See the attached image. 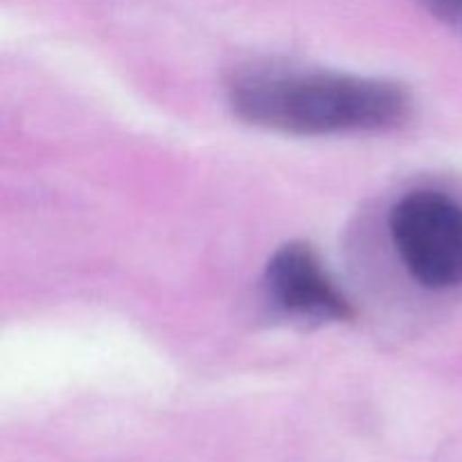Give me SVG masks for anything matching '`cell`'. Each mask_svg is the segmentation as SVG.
Segmentation results:
<instances>
[{
  "mask_svg": "<svg viewBox=\"0 0 462 462\" xmlns=\"http://www.w3.org/2000/svg\"><path fill=\"white\" fill-rule=\"evenodd\" d=\"M226 90L239 120L282 134H370L411 116L404 86L377 77L251 66L235 72Z\"/></svg>",
  "mask_w": 462,
  "mask_h": 462,
  "instance_id": "1",
  "label": "cell"
},
{
  "mask_svg": "<svg viewBox=\"0 0 462 462\" xmlns=\"http://www.w3.org/2000/svg\"><path fill=\"white\" fill-rule=\"evenodd\" d=\"M393 244L411 278L431 291L462 284V203L440 189H413L388 217Z\"/></svg>",
  "mask_w": 462,
  "mask_h": 462,
  "instance_id": "2",
  "label": "cell"
},
{
  "mask_svg": "<svg viewBox=\"0 0 462 462\" xmlns=\"http://www.w3.org/2000/svg\"><path fill=\"white\" fill-rule=\"evenodd\" d=\"M266 291L284 314L314 323H350L356 316L350 298L329 278L320 257L307 244L278 248L266 264Z\"/></svg>",
  "mask_w": 462,
  "mask_h": 462,
  "instance_id": "3",
  "label": "cell"
},
{
  "mask_svg": "<svg viewBox=\"0 0 462 462\" xmlns=\"http://www.w3.org/2000/svg\"><path fill=\"white\" fill-rule=\"evenodd\" d=\"M429 14L462 34V0H415Z\"/></svg>",
  "mask_w": 462,
  "mask_h": 462,
  "instance_id": "4",
  "label": "cell"
}]
</instances>
